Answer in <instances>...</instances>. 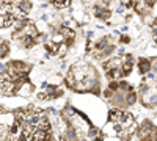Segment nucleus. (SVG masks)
Masks as SVG:
<instances>
[{
	"label": "nucleus",
	"mask_w": 157,
	"mask_h": 141,
	"mask_svg": "<svg viewBox=\"0 0 157 141\" xmlns=\"http://www.w3.org/2000/svg\"><path fill=\"white\" fill-rule=\"evenodd\" d=\"M96 13H98V16L99 17H109V11L107 9H102V8H96Z\"/></svg>",
	"instance_id": "1a4fd4ad"
},
{
	"label": "nucleus",
	"mask_w": 157,
	"mask_h": 141,
	"mask_svg": "<svg viewBox=\"0 0 157 141\" xmlns=\"http://www.w3.org/2000/svg\"><path fill=\"white\" fill-rule=\"evenodd\" d=\"M0 43H2V41H0Z\"/></svg>",
	"instance_id": "ddd939ff"
},
{
	"label": "nucleus",
	"mask_w": 157,
	"mask_h": 141,
	"mask_svg": "<svg viewBox=\"0 0 157 141\" xmlns=\"http://www.w3.org/2000/svg\"><path fill=\"white\" fill-rule=\"evenodd\" d=\"M19 9L24 13H29L32 9V2L30 0H22V2H19Z\"/></svg>",
	"instance_id": "20e7f679"
},
{
	"label": "nucleus",
	"mask_w": 157,
	"mask_h": 141,
	"mask_svg": "<svg viewBox=\"0 0 157 141\" xmlns=\"http://www.w3.org/2000/svg\"><path fill=\"white\" fill-rule=\"evenodd\" d=\"M146 6H148L146 2H141V0L135 3V9H137V13H140V14H145L146 13Z\"/></svg>",
	"instance_id": "0eeeda50"
},
{
	"label": "nucleus",
	"mask_w": 157,
	"mask_h": 141,
	"mask_svg": "<svg viewBox=\"0 0 157 141\" xmlns=\"http://www.w3.org/2000/svg\"><path fill=\"white\" fill-rule=\"evenodd\" d=\"M8 50H10V46H8L6 41H2V43H0V58L6 57V55H8Z\"/></svg>",
	"instance_id": "39448f33"
},
{
	"label": "nucleus",
	"mask_w": 157,
	"mask_h": 141,
	"mask_svg": "<svg viewBox=\"0 0 157 141\" xmlns=\"http://www.w3.org/2000/svg\"><path fill=\"white\" fill-rule=\"evenodd\" d=\"M152 63H154V65H152V66H151V68H152V69H154V71H157V60H154V61H152Z\"/></svg>",
	"instance_id": "9b49d317"
},
{
	"label": "nucleus",
	"mask_w": 157,
	"mask_h": 141,
	"mask_svg": "<svg viewBox=\"0 0 157 141\" xmlns=\"http://www.w3.org/2000/svg\"><path fill=\"white\" fill-rule=\"evenodd\" d=\"M145 2H146V5H148V6H152V5L157 2V0H145Z\"/></svg>",
	"instance_id": "9d476101"
},
{
	"label": "nucleus",
	"mask_w": 157,
	"mask_h": 141,
	"mask_svg": "<svg viewBox=\"0 0 157 141\" xmlns=\"http://www.w3.org/2000/svg\"><path fill=\"white\" fill-rule=\"evenodd\" d=\"M69 2L71 0H52L54 6H57V8H66V6H69Z\"/></svg>",
	"instance_id": "6e6552de"
},
{
	"label": "nucleus",
	"mask_w": 157,
	"mask_h": 141,
	"mask_svg": "<svg viewBox=\"0 0 157 141\" xmlns=\"http://www.w3.org/2000/svg\"><path fill=\"white\" fill-rule=\"evenodd\" d=\"M11 65L16 68V71H17L19 74H24V75L32 69V66L27 65V63H24V61H11Z\"/></svg>",
	"instance_id": "f257e3e1"
},
{
	"label": "nucleus",
	"mask_w": 157,
	"mask_h": 141,
	"mask_svg": "<svg viewBox=\"0 0 157 141\" xmlns=\"http://www.w3.org/2000/svg\"><path fill=\"white\" fill-rule=\"evenodd\" d=\"M61 35H63V38H64V39H66L69 44L72 43L74 36H75V33H74L72 30H69V28H63V30H61Z\"/></svg>",
	"instance_id": "7ed1b4c3"
},
{
	"label": "nucleus",
	"mask_w": 157,
	"mask_h": 141,
	"mask_svg": "<svg viewBox=\"0 0 157 141\" xmlns=\"http://www.w3.org/2000/svg\"><path fill=\"white\" fill-rule=\"evenodd\" d=\"M154 139H157V130H154Z\"/></svg>",
	"instance_id": "f8f14e48"
},
{
	"label": "nucleus",
	"mask_w": 157,
	"mask_h": 141,
	"mask_svg": "<svg viewBox=\"0 0 157 141\" xmlns=\"http://www.w3.org/2000/svg\"><path fill=\"white\" fill-rule=\"evenodd\" d=\"M32 91H33V85L24 82V83L19 86V89H17V94H21V96H30Z\"/></svg>",
	"instance_id": "f03ea898"
},
{
	"label": "nucleus",
	"mask_w": 157,
	"mask_h": 141,
	"mask_svg": "<svg viewBox=\"0 0 157 141\" xmlns=\"http://www.w3.org/2000/svg\"><path fill=\"white\" fill-rule=\"evenodd\" d=\"M149 69H151L149 60H145V58H141V60H140V71H141V72H148Z\"/></svg>",
	"instance_id": "423d86ee"
}]
</instances>
